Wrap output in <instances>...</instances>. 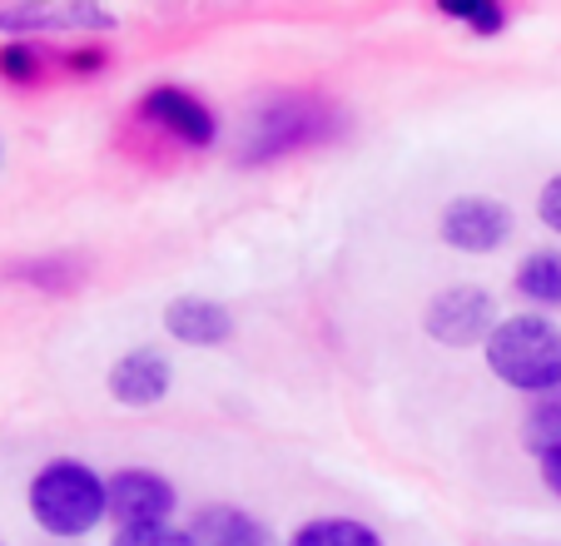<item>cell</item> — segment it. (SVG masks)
Listing matches in <instances>:
<instances>
[{
    "instance_id": "1",
    "label": "cell",
    "mask_w": 561,
    "mask_h": 546,
    "mask_svg": "<svg viewBox=\"0 0 561 546\" xmlns=\"http://www.w3.org/2000/svg\"><path fill=\"white\" fill-rule=\"evenodd\" d=\"M333 135H343L339 100L313 95V90H284V95H268L249 110L233 159L244 169H264L274 159L298 155V149L329 145Z\"/></svg>"
},
{
    "instance_id": "2",
    "label": "cell",
    "mask_w": 561,
    "mask_h": 546,
    "mask_svg": "<svg viewBox=\"0 0 561 546\" xmlns=\"http://www.w3.org/2000/svg\"><path fill=\"white\" fill-rule=\"evenodd\" d=\"M482 363L502 388L522 398H551L561 393V323L531 308L502 314V323L482 343Z\"/></svg>"
},
{
    "instance_id": "3",
    "label": "cell",
    "mask_w": 561,
    "mask_h": 546,
    "mask_svg": "<svg viewBox=\"0 0 561 546\" xmlns=\"http://www.w3.org/2000/svg\"><path fill=\"white\" fill-rule=\"evenodd\" d=\"M25 512L45 536L80 542L110 522V477L80 457H50L25 487Z\"/></svg>"
},
{
    "instance_id": "4",
    "label": "cell",
    "mask_w": 561,
    "mask_h": 546,
    "mask_svg": "<svg viewBox=\"0 0 561 546\" xmlns=\"http://www.w3.org/2000/svg\"><path fill=\"white\" fill-rule=\"evenodd\" d=\"M497 323H502V308L492 298V288L482 284H447L423 308V333L437 348H457V353L462 348H482Z\"/></svg>"
},
{
    "instance_id": "5",
    "label": "cell",
    "mask_w": 561,
    "mask_h": 546,
    "mask_svg": "<svg viewBox=\"0 0 561 546\" xmlns=\"http://www.w3.org/2000/svg\"><path fill=\"white\" fill-rule=\"evenodd\" d=\"M517 234V214L497 194H457L437 214V239L453 253H497Z\"/></svg>"
},
{
    "instance_id": "6",
    "label": "cell",
    "mask_w": 561,
    "mask_h": 546,
    "mask_svg": "<svg viewBox=\"0 0 561 546\" xmlns=\"http://www.w3.org/2000/svg\"><path fill=\"white\" fill-rule=\"evenodd\" d=\"M135 115L154 135L174 139L184 149L219 145V115H214V105L204 95H194V90H184V84H149L145 95H139Z\"/></svg>"
},
{
    "instance_id": "7",
    "label": "cell",
    "mask_w": 561,
    "mask_h": 546,
    "mask_svg": "<svg viewBox=\"0 0 561 546\" xmlns=\"http://www.w3.org/2000/svg\"><path fill=\"white\" fill-rule=\"evenodd\" d=\"M180 512V487L154 467H119L110 473V522L115 532L129 526H164Z\"/></svg>"
},
{
    "instance_id": "8",
    "label": "cell",
    "mask_w": 561,
    "mask_h": 546,
    "mask_svg": "<svg viewBox=\"0 0 561 546\" xmlns=\"http://www.w3.org/2000/svg\"><path fill=\"white\" fill-rule=\"evenodd\" d=\"M105 393L119 408H159L174 393V357L159 343H139L119 353L105 373Z\"/></svg>"
},
{
    "instance_id": "9",
    "label": "cell",
    "mask_w": 561,
    "mask_h": 546,
    "mask_svg": "<svg viewBox=\"0 0 561 546\" xmlns=\"http://www.w3.org/2000/svg\"><path fill=\"white\" fill-rule=\"evenodd\" d=\"M115 25L119 15L110 5H5L0 11V31L11 41H35V35H60V31L105 35Z\"/></svg>"
},
{
    "instance_id": "10",
    "label": "cell",
    "mask_w": 561,
    "mask_h": 546,
    "mask_svg": "<svg viewBox=\"0 0 561 546\" xmlns=\"http://www.w3.org/2000/svg\"><path fill=\"white\" fill-rule=\"evenodd\" d=\"M159 323H164V338H174V343L184 348H224L233 338V308L219 304V298H204V294H180L164 304V314H159Z\"/></svg>"
},
{
    "instance_id": "11",
    "label": "cell",
    "mask_w": 561,
    "mask_h": 546,
    "mask_svg": "<svg viewBox=\"0 0 561 546\" xmlns=\"http://www.w3.org/2000/svg\"><path fill=\"white\" fill-rule=\"evenodd\" d=\"M194 546H278V532L239 502H199L190 512Z\"/></svg>"
},
{
    "instance_id": "12",
    "label": "cell",
    "mask_w": 561,
    "mask_h": 546,
    "mask_svg": "<svg viewBox=\"0 0 561 546\" xmlns=\"http://www.w3.org/2000/svg\"><path fill=\"white\" fill-rule=\"evenodd\" d=\"M512 288L531 314H561V249H531L512 273Z\"/></svg>"
},
{
    "instance_id": "13",
    "label": "cell",
    "mask_w": 561,
    "mask_h": 546,
    "mask_svg": "<svg viewBox=\"0 0 561 546\" xmlns=\"http://www.w3.org/2000/svg\"><path fill=\"white\" fill-rule=\"evenodd\" d=\"M284 546H388L363 516H308L284 536Z\"/></svg>"
},
{
    "instance_id": "14",
    "label": "cell",
    "mask_w": 561,
    "mask_h": 546,
    "mask_svg": "<svg viewBox=\"0 0 561 546\" xmlns=\"http://www.w3.org/2000/svg\"><path fill=\"white\" fill-rule=\"evenodd\" d=\"M437 15H443V21H457L472 35H502L512 21V11L502 0H437Z\"/></svg>"
},
{
    "instance_id": "15",
    "label": "cell",
    "mask_w": 561,
    "mask_h": 546,
    "mask_svg": "<svg viewBox=\"0 0 561 546\" xmlns=\"http://www.w3.org/2000/svg\"><path fill=\"white\" fill-rule=\"evenodd\" d=\"M522 442L531 447V457H541L547 447L561 442V393L551 398H531L527 418H522Z\"/></svg>"
},
{
    "instance_id": "16",
    "label": "cell",
    "mask_w": 561,
    "mask_h": 546,
    "mask_svg": "<svg viewBox=\"0 0 561 546\" xmlns=\"http://www.w3.org/2000/svg\"><path fill=\"white\" fill-rule=\"evenodd\" d=\"M45 65H50V55H45L35 41H5V45H0V80H5V84L45 80Z\"/></svg>"
},
{
    "instance_id": "17",
    "label": "cell",
    "mask_w": 561,
    "mask_h": 546,
    "mask_svg": "<svg viewBox=\"0 0 561 546\" xmlns=\"http://www.w3.org/2000/svg\"><path fill=\"white\" fill-rule=\"evenodd\" d=\"M110 546H194L190 526L164 522V526H129V532H115Z\"/></svg>"
},
{
    "instance_id": "18",
    "label": "cell",
    "mask_w": 561,
    "mask_h": 546,
    "mask_svg": "<svg viewBox=\"0 0 561 546\" xmlns=\"http://www.w3.org/2000/svg\"><path fill=\"white\" fill-rule=\"evenodd\" d=\"M55 60H60V70H70V75H105L110 70V50L95 41H80L75 50H60Z\"/></svg>"
},
{
    "instance_id": "19",
    "label": "cell",
    "mask_w": 561,
    "mask_h": 546,
    "mask_svg": "<svg viewBox=\"0 0 561 546\" xmlns=\"http://www.w3.org/2000/svg\"><path fill=\"white\" fill-rule=\"evenodd\" d=\"M537 224L561 239V169L557 174H547V184L537 190Z\"/></svg>"
},
{
    "instance_id": "20",
    "label": "cell",
    "mask_w": 561,
    "mask_h": 546,
    "mask_svg": "<svg viewBox=\"0 0 561 546\" xmlns=\"http://www.w3.org/2000/svg\"><path fill=\"white\" fill-rule=\"evenodd\" d=\"M537 473H541V487H547V492L561 502V442L537 457Z\"/></svg>"
}]
</instances>
